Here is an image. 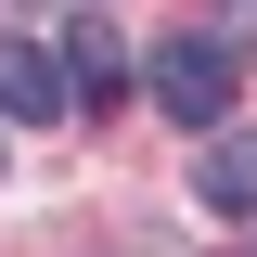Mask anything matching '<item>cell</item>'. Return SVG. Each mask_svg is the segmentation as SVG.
Wrapping results in <instances>:
<instances>
[{
	"instance_id": "4",
	"label": "cell",
	"mask_w": 257,
	"mask_h": 257,
	"mask_svg": "<svg viewBox=\"0 0 257 257\" xmlns=\"http://www.w3.org/2000/svg\"><path fill=\"white\" fill-rule=\"evenodd\" d=\"M64 90L77 103H116L128 90V39L103 26V13H77V39H64Z\"/></svg>"
},
{
	"instance_id": "1",
	"label": "cell",
	"mask_w": 257,
	"mask_h": 257,
	"mask_svg": "<svg viewBox=\"0 0 257 257\" xmlns=\"http://www.w3.org/2000/svg\"><path fill=\"white\" fill-rule=\"evenodd\" d=\"M155 103L193 116V128H219L231 116V52H219V39H167V52H155Z\"/></svg>"
},
{
	"instance_id": "5",
	"label": "cell",
	"mask_w": 257,
	"mask_h": 257,
	"mask_svg": "<svg viewBox=\"0 0 257 257\" xmlns=\"http://www.w3.org/2000/svg\"><path fill=\"white\" fill-rule=\"evenodd\" d=\"M244 257H257V244H244Z\"/></svg>"
},
{
	"instance_id": "3",
	"label": "cell",
	"mask_w": 257,
	"mask_h": 257,
	"mask_svg": "<svg viewBox=\"0 0 257 257\" xmlns=\"http://www.w3.org/2000/svg\"><path fill=\"white\" fill-rule=\"evenodd\" d=\"M0 116H77V90H64V52H39V39H0Z\"/></svg>"
},
{
	"instance_id": "2",
	"label": "cell",
	"mask_w": 257,
	"mask_h": 257,
	"mask_svg": "<svg viewBox=\"0 0 257 257\" xmlns=\"http://www.w3.org/2000/svg\"><path fill=\"white\" fill-rule=\"evenodd\" d=\"M193 206H206V219H257V142H244V128H206V155H193Z\"/></svg>"
}]
</instances>
